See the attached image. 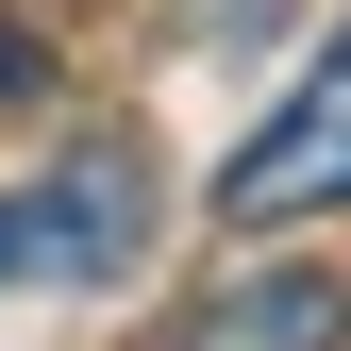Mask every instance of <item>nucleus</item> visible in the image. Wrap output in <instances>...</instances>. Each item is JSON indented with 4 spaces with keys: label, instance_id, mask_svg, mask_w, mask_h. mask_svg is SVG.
Wrapping results in <instances>:
<instances>
[{
    "label": "nucleus",
    "instance_id": "obj_1",
    "mask_svg": "<svg viewBox=\"0 0 351 351\" xmlns=\"http://www.w3.org/2000/svg\"><path fill=\"white\" fill-rule=\"evenodd\" d=\"M301 217H351V34L251 117V151L217 167V234H301Z\"/></svg>",
    "mask_w": 351,
    "mask_h": 351
},
{
    "label": "nucleus",
    "instance_id": "obj_2",
    "mask_svg": "<svg viewBox=\"0 0 351 351\" xmlns=\"http://www.w3.org/2000/svg\"><path fill=\"white\" fill-rule=\"evenodd\" d=\"M134 217H151V167L134 151H67L51 184H17L0 201V285H117L134 268Z\"/></svg>",
    "mask_w": 351,
    "mask_h": 351
},
{
    "label": "nucleus",
    "instance_id": "obj_3",
    "mask_svg": "<svg viewBox=\"0 0 351 351\" xmlns=\"http://www.w3.org/2000/svg\"><path fill=\"white\" fill-rule=\"evenodd\" d=\"M184 335H201V351H351V285H318V268H251V285H201Z\"/></svg>",
    "mask_w": 351,
    "mask_h": 351
},
{
    "label": "nucleus",
    "instance_id": "obj_4",
    "mask_svg": "<svg viewBox=\"0 0 351 351\" xmlns=\"http://www.w3.org/2000/svg\"><path fill=\"white\" fill-rule=\"evenodd\" d=\"M0 101H51V51H34V17H0Z\"/></svg>",
    "mask_w": 351,
    "mask_h": 351
}]
</instances>
